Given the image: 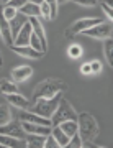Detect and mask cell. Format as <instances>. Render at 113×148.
<instances>
[{"mask_svg":"<svg viewBox=\"0 0 113 148\" xmlns=\"http://www.w3.org/2000/svg\"><path fill=\"white\" fill-rule=\"evenodd\" d=\"M39 10H41V16L46 18V20H49V13H51V10H49V7H48L46 2H43V3L39 5Z\"/></svg>","mask_w":113,"mask_h":148,"instance_id":"obj_30","label":"cell"},{"mask_svg":"<svg viewBox=\"0 0 113 148\" xmlns=\"http://www.w3.org/2000/svg\"><path fill=\"white\" fill-rule=\"evenodd\" d=\"M31 74H33L31 66L22 64V66H16V68L12 71V81H15V82H23V81H26L28 77H31Z\"/></svg>","mask_w":113,"mask_h":148,"instance_id":"obj_12","label":"cell"},{"mask_svg":"<svg viewBox=\"0 0 113 148\" xmlns=\"http://www.w3.org/2000/svg\"><path fill=\"white\" fill-rule=\"evenodd\" d=\"M13 92H18V86H16L15 81L0 79V94L7 95V94H13Z\"/></svg>","mask_w":113,"mask_h":148,"instance_id":"obj_18","label":"cell"},{"mask_svg":"<svg viewBox=\"0 0 113 148\" xmlns=\"http://www.w3.org/2000/svg\"><path fill=\"white\" fill-rule=\"evenodd\" d=\"M105 3H107V5H110V7H113V0H105Z\"/></svg>","mask_w":113,"mask_h":148,"instance_id":"obj_36","label":"cell"},{"mask_svg":"<svg viewBox=\"0 0 113 148\" xmlns=\"http://www.w3.org/2000/svg\"><path fill=\"white\" fill-rule=\"evenodd\" d=\"M12 51L16 54H20V56H25V58H30V59H39L43 58V54L41 51H36V49H33L30 45L28 46H16V45H10Z\"/></svg>","mask_w":113,"mask_h":148,"instance_id":"obj_9","label":"cell"},{"mask_svg":"<svg viewBox=\"0 0 113 148\" xmlns=\"http://www.w3.org/2000/svg\"><path fill=\"white\" fill-rule=\"evenodd\" d=\"M90 69H92V74H98L100 71H102V63L100 61H97V59H93V61H90Z\"/></svg>","mask_w":113,"mask_h":148,"instance_id":"obj_29","label":"cell"},{"mask_svg":"<svg viewBox=\"0 0 113 148\" xmlns=\"http://www.w3.org/2000/svg\"><path fill=\"white\" fill-rule=\"evenodd\" d=\"M67 54H69V58L72 59H79L82 56V46L81 45H70L67 48Z\"/></svg>","mask_w":113,"mask_h":148,"instance_id":"obj_23","label":"cell"},{"mask_svg":"<svg viewBox=\"0 0 113 148\" xmlns=\"http://www.w3.org/2000/svg\"><path fill=\"white\" fill-rule=\"evenodd\" d=\"M61 97H62V92L56 94L51 99H36V101H33V104L30 106L28 110L35 112V114H38V115H41V117H46V119H51V115L56 110L58 102H59Z\"/></svg>","mask_w":113,"mask_h":148,"instance_id":"obj_3","label":"cell"},{"mask_svg":"<svg viewBox=\"0 0 113 148\" xmlns=\"http://www.w3.org/2000/svg\"><path fill=\"white\" fill-rule=\"evenodd\" d=\"M81 73L84 74V76H89V74H92V69H90V64L89 63H84L81 66Z\"/></svg>","mask_w":113,"mask_h":148,"instance_id":"obj_34","label":"cell"},{"mask_svg":"<svg viewBox=\"0 0 113 148\" xmlns=\"http://www.w3.org/2000/svg\"><path fill=\"white\" fill-rule=\"evenodd\" d=\"M43 148H59V145H58V142H56V138L49 133L48 137H46V140H44V147Z\"/></svg>","mask_w":113,"mask_h":148,"instance_id":"obj_28","label":"cell"},{"mask_svg":"<svg viewBox=\"0 0 113 148\" xmlns=\"http://www.w3.org/2000/svg\"><path fill=\"white\" fill-rule=\"evenodd\" d=\"M64 120H77V112L74 110V107L70 106V102L64 97H61L58 102V107L54 114L51 115V123L53 125H59Z\"/></svg>","mask_w":113,"mask_h":148,"instance_id":"obj_4","label":"cell"},{"mask_svg":"<svg viewBox=\"0 0 113 148\" xmlns=\"http://www.w3.org/2000/svg\"><path fill=\"white\" fill-rule=\"evenodd\" d=\"M51 135L56 138V142H58L59 147H66L67 142H69V138H70L69 135H66V133L61 130L59 125H53V127H51Z\"/></svg>","mask_w":113,"mask_h":148,"instance_id":"obj_17","label":"cell"},{"mask_svg":"<svg viewBox=\"0 0 113 148\" xmlns=\"http://www.w3.org/2000/svg\"><path fill=\"white\" fill-rule=\"evenodd\" d=\"M0 35H2V40H3L8 46H10V45H13V36H12L10 23H8V20L3 16L2 10H0Z\"/></svg>","mask_w":113,"mask_h":148,"instance_id":"obj_13","label":"cell"},{"mask_svg":"<svg viewBox=\"0 0 113 148\" xmlns=\"http://www.w3.org/2000/svg\"><path fill=\"white\" fill-rule=\"evenodd\" d=\"M30 46H31L33 49H36V51H41V53H43V49H41V41H39V38H38L35 33H31V38H30Z\"/></svg>","mask_w":113,"mask_h":148,"instance_id":"obj_27","label":"cell"},{"mask_svg":"<svg viewBox=\"0 0 113 148\" xmlns=\"http://www.w3.org/2000/svg\"><path fill=\"white\" fill-rule=\"evenodd\" d=\"M20 13H23L25 16H41V10H39V5H36V3H33V2H26L25 5L20 8Z\"/></svg>","mask_w":113,"mask_h":148,"instance_id":"obj_16","label":"cell"},{"mask_svg":"<svg viewBox=\"0 0 113 148\" xmlns=\"http://www.w3.org/2000/svg\"><path fill=\"white\" fill-rule=\"evenodd\" d=\"M28 2H33V3H36V5H41L44 0H28Z\"/></svg>","mask_w":113,"mask_h":148,"instance_id":"obj_35","label":"cell"},{"mask_svg":"<svg viewBox=\"0 0 113 148\" xmlns=\"http://www.w3.org/2000/svg\"><path fill=\"white\" fill-rule=\"evenodd\" d=\"M5 99L10 102L12 106H15L16 109H22V110H28L30 106H31V102L28 101L25 95H22L20 92H13V94H7Z\"/></svg>","mask_w":113,"mask_h":148,"instance_id":"obj_10","label":"cell"},{"mask_svg":"<svg viewBox=\"0 0 113 148\" xmlns=\"http://www.w3.org/2000/svg\"><path fill=\"white\" fill-rule=\"evenodd\" d=\"M0 69H2V56H0Z\"/></svg>","mask_w":113,"mask_h":148,"instance_id":"obj_38","label":"cell"},{"mask_svg":"<svg viewBox=\"0 0 113 148\" xmlns=\"http://www.w3.org/2000/svg\"><path fill=\"white\" fill-rule=\"evenodd\" d=\"M112 33H113L112 25H110V23L102 21V23H98V25L89 28V30H84V32H82V35L90 36V38H95V40H107V38L112 36Z\"/></svg>","mask_w":113,"mask_h":148,"instance_id":"obj_5","label":"cell"},{"mask_svg":"<svg viewBox=\"0 0 113 148\" xmlns=\"http://www.w3.org/2000/svg\"><path fill=\"white\" fill-rule=\"evenodd\" d=\"M31 33H33V28H31V25H30V21H26L22 27V30L18 32V35L13 38V45H16V46H28V45H30Z\"/></svg>","mask_w":113,"mask_h":148,"instance_id":"obj_8","label":"cell"},{"mask_svg":"<svg viewBox=\"0 0 113 148\" xmlns=\"http://www.w3.org/2000/svg\"><path fill=\"white\" fill-rule=\"evenodd\" d=\"M26 2H28V0H8V3H7V5H10V7H13V8H16V10H20Z\"/></svg>","mask_w":113,"mask_h":148,"instance_id":"obj_31","label":"cell"},{"mask_svg":"<svg viewBox=\"0 0 113 148\" xmlns=\"http://www.w3.org/2000/svg\"><path fill=\"white\" fill-rule=\"evenodd\" d=\"M59 128L66 133V135L72 137L74 133H77V120H64V122H61Z\"/></svg>","mask_w":113,"mask_h":148,"instance_id":"obj_20","label":"cell"},{"mask_svg":"<svg viewBox=\"0 0 113 148\" xmlns=\"http://www.w3.org/2000/svg\"><path fill=\"white\" fill-rule=\"evenodd\" d=\"M8 122H12V110L7 104H2L0 106V127L7 125Z\"/></svg>","mask_w":113,"mask_h":148,"instance_id":"obj_21","label":"cell"},{"mask_svg":"<svg viewBox=\"0 0 113 148\" xmlns=\"http://www.w3.org/2000/svg\"><path fill=\"white\" fill-rule=\"evenodd\" d=\"M66 2H69V0H58V3H66Z\"/></svg>","mask_w":113,"mask_h":148,"instance_id":"obj_37","label":"cell"},{"mask_svg":"<svg viewBox=\"0 0 113 148\" xmlns=\"http://www.w3.org/2000/svg\"><path fill=\"white\" fill-rule=\"evenodd\" d=\"M100 7H102V8H103V12L107 13V16H108V18H113V7L107 5L105 2H102V3H100Z\"/></svg>","mask_w":113,"mask_h":148,"instance_id":"obj_33","label":"cell"},{"mask_svg":"<svg viewBox=\"0 0 113 148\" xmlns=\"http://www.w3.org/2000/svg\"><path fill=\"white\" fill-rule=\"evenodd\" d=\"M2 13H3V16H5L7 20L10 21L12 18H15V15L18 13V10L13 8V7H10V5H5L3 8H2Z\"/></svg>","mask_w":113,"mask_h":148,"instance_id":"obj_26","label":"cell"},{"mask_svg":"<svg viewBox=\"0 0 113 148\" xmlns=\"http://www.w3.org/2000/svg\"><path fill=\"white\" fill-rule=\"evenodd\" d=\"M67 148H81L82 147V138L79 133H74L72 137L69 138V142H67V145H66Z\"/></svg>","mask_w":113,"mask_h":148,"instance_id":"obj_24","label":"cell"},{"mask_svg":"<svg viewBox=\"0 0 113 148\" xmlns=\"http://www.w3.org/2000/svg\"><path fill=\"white\" fill-rule=\"evenodd\" d=\"M103 48H105V58H107L108 64L112 66V64H113V41L110 40V38H107V40H105Z\"/></svg>","mask_w":113,"mask_h":148,"instance_id":"obj_22","label":"cell"},{"mask_svg":"<svg viewBox=\"0 0 113 148\" xmlns=\"http://www.w3.org/2000/svg\"><path fill=\"white\" fill-rule=\"evenodd\" d=\"M46 3H48L49 10H51V13H49V20H54L56 16H58V0H44Z\"/></svg>","mask_w":113,"mask_h":148,"instance_id":"obj_25","label":"cell"},{"mask_svg":"<svg viewBox=\"0 0 113 148\" xmlns=\"http://www.w3.org/2000/svg\"><path fill=\"white\" fill-rule=\"evenodd\" d=\"M0 145L8 147V148H20V147H26V140L10 137V135H5V133H0Z\"/></svg>","mask_w":113,"mask_h":148,"instance_id":"obj_14","label":"cell"},{"mask_svg":"<svg viewBox=\"0 0 113 148\" xmlns=\"http://www.w3.org/2000/svg\"><path fill=\"white\" fill-rule=\"evenodd\" d=\"M77 133L81 135L82 142H92L93 138L98 135V125L93 115L90 114H81V115H77Z\"/></svg>","mask_w":113,"mask_h":148,"instance_id":"obj_2","label":"cell"},{"mask_svg":"<svg viewBox=\"0 0 113 148\" xmlns=\"http://www.w3.org/2000/svg\"><path fill=\"white\" fill-rule=\"evenodd\" d=\"M0 133H5V135H10V137H16V138H23L25 135V130L22 127V122H8L7 125H2L0 127Z\"/></svg>","mask_w":113,"mask_h":148,"instance_id":"obj_11","label":"cell"},{"mask_svg":"<svg viewBox=\"0 0 113 148\" xmlns=\"http://www.w3.org/2000/svg\"><path fill=\"white\" fill-rule=\"evenodd\" d=\"M98 23H102V20L100 18H81V20H77L72 23V27L67 30V33H66V36H70V35H77V33H82L84 30H89V28L95 27V25H98Z\"/></svg>","mask_w":113,"mask_h":148,"instance_id":"obj_6","label":"cell"},{"mask_svg":"<svg viewBox=\"0 0 113 148\" xmlns=\"http://www.w3.org/2000/svg\"><path fill=\"white\" fill-rule=\"evenodd\" d=\"M67 90V84L59 79H44L43 82L35 87L33 92V101L36 99H51L59 92H66Z\"/></svg>","mask_w":113,"mask_h":148,"instance_id":"obj_1","label":"cell"},{"mask_svg":"<svg viewBox=\"0 0 113 148\" xmlns=\"http://www.w3.org/2000/svg\"><path fill=\"white\" fill-rule=\"evenodd\" d=\"M30 21V25L33 28V33L39 38V41H41V49H43V53H48V40H46V32H44V27L41 20H39V16H30L28 18Z\"/></svg>","mask_w":113,"mask_h":148,"instance_id":"obj_7","label":"cell"},{"mask_svg":"<svg viewBox=\"0 0 113 148\" xmlns=\"http://www.w3.org/2000/svg\"><path fill=\"white\" fill-rule=\"evenodd\" d=\"M75 3L79 5H84V7H95L98 3V0H74Z\"/></svg>","mask_w":113,"mask_h":148,"instance_id":"obj_32","label":"cell"},{"mask_svg":"<svg viewBox=\"0 0 113 148\" xmlns=\"http://www.w3.org/2000/svg\"><path fill=\"white\" fill-rule=\"evenodd\" d=\"M26 21H28V16H25L23 13H20V12H18V13L15 15V18H12V20L8 21V23H10V30H12V36L15 38L16 35H18V32L22 30V27L26 23Z\"/></svg>","mask_w":113,"mask_h":148,"instance_id":"obj_15","label":"cell"},{"mask_svg":"<svg viewBox=\"0 0 113 148\" xmlns=\"http://www.w3.org/2000/svg\"><path fill=\"white\" fill-rule=\"evenodd\" d=\"M44 135H36V133H28L26 138V147H35V148H43L44 147Z\"/></svg>","mask_w":113,"mask_h":148,"instance_id":"obj_19","label":"cell"}]
</instances>
